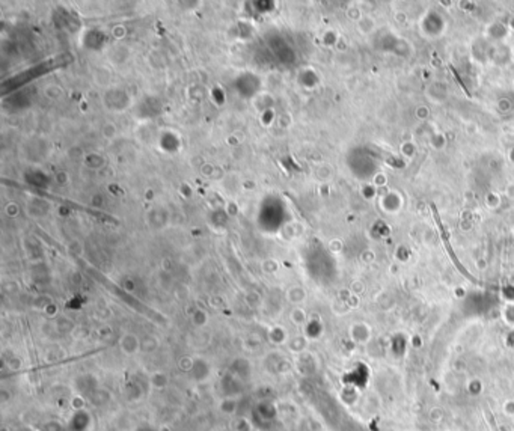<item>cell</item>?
<instances>
[{
    "label": "cell",
    "instance_id": "6da1fadb",
    "mask_svg": "<svg viewBox=\"0 0 514 431\" xmlns=\"http://www.w3.org/2000/svg\"><path fill=\"white\" fill-rule=\"evenodd\" d=\"M119 346H121V349H123V352H124V353H127V354H133V353H136V352L139 350V347H140V342H139V339H137L134 335L127 333V335H124V336H123V339L119 341Z\"/></svg>",
    "mask_w": 514,
    "mask_h": 431
},
{
    "label": "cell",
    "instance_id": "277c9868",
    "mask_svg": "<svg viewBox=\"0 0 514 431\" xmlns=\"http://www.w3.org/2000/svg\"><path fill=\"white\" fill-rule=\"evenodd\" d=\"M116 134H118V128H116V125H115L113 122L104 124V127H103V136H104L106 139L112 140V139L116 137Z\"/></svg>",
    "mask_w": 514,
    "mask_h": 431
},
{
    "label": "cell",
    "instance_id": "8992f818",
    "mask_svg": "<svg viewBox=\"0 0 514 431\" xmlns=\"http://www.w3.org/2000/svg\"><path fill=\"white\" fill-rule=\"evenodd\" d=\"M502 412H504V415L508 416V418H513V416H514V399H507V401H504Z\"/></svg>",
    "mask_w": 514,
    "mask_h": 431
},
{
    "label": "cell",
    "instance_id": "52a82bcc",
    "mask_svg": "<svg viewBox=\"0 0 514 431\" xmlns=\"http://www.w3.org/2000/svg\"><path fill=\"white\" fill-rule=\"evenodd\" d=\"M5 213H6V216H9V217H17V216L20 214V207H18L15 202H9V204L5 207Z\"/></svg>",
    "mask_w": 514,
    "mask_h": 431
},
{
    "label": "cell",
    "instance_id": "ba28073f",
    "mask_svg": "<svg viewBox=\"0 0 514 431\" xmlns=\"http://www.w3.org/2000/svg\"><path fill=\"white\" fill-rule=\"evenodd\" d=\"M469 391L472 392V393H479L481 391H482V385H481V382L479 380H472L471 383H469Z\"/></svg>",
    "mask_w": 514,
    "mask_h": 431
},
{
    "label": "cell",
    "instance_id": "5bb4252c",
    "mask_svg": "<svg viewBox=\"0 0 514 431\" xmlns=\"http://www.w3.org/2000/svg\"><path fill=\"white\" fill-rule=\"evenodd\" d=\"M511 419H513V422H514V416H513V418H511Z\"/></svg>",
    "mask_w": 514,
    "mask_h": 431
},
{
    "label": "cell",
    "instance_id": "30bf717a",
    "mask_svg": "<svg viewBox=\"0 0 514 431\" xmlns=\"http://www.w3.org/2000/svg\"><path fill=\"white\" fill-rule=\"evenodd\" d=\"M56 180L59 184H65V183H68V175L65 174V172H59V174L56 175Z\"/></svg>",
    "mask_w": 514,
    "mask_h": 431
},
{
    "label": "cell",
    "instance_id": "7c38bea8",
    "mask_svg": "<svg viewBox=\"0 0 514 431\" xmlns=\"http://www.w3.org/2000/svg\"><path fill=\"white\" fill-rule=\"evenodd\" d=\"M228 143H231V145H238L240 140L235 136H231V137H228Z\"/></svg>",
    "mask_w": 514,
    "mask_h": 431
},
{
    "label": "cell",
    "instance_id": "5b68a950",
    "mask_svg": "<svg viewBox=\"0 0 514 431\" xmlns=\"http://www.w3.org/2000/svg\"><path fill=\"white\" fill-rule=\"evenodd\" d=\"M305 312L303 311H301L300 308H296L293 312H291V320H293V323H296V324H303L305 323Z\"/></svg>",
    "mask_w": 514,
    "mask_h": 431
},
{
    "label": "cell",
    "instance_id": "9c48e42d",
    "mask_svg": "<svg viewBox=\"0 0 514 431\" xmlns=\"http://www.w3.org/2000/svg\"><path fill=\"white\" fill-rule=\"evenodd\" d=\"M127 35V31H126V27L124 26H116L115 29H113V37L115 38H124Z\"/></svg>",
    "mask_w": 514,
    "mask_h": 431
},
{
    "label": "cell",
    "instance_id": "4fadbf2b",
    "mask_svg": "<svg viewBox=\"0 0 514 431\" xmlns=\"http://www.w3.org/2000/svg\"><path fill=\"white\" fill-rule=\"evenodd\" d=\"M101 200H103V199H101L100 196H98V197H97V196H94V202H92V204H94V205H97V204L100 205V204H101Z\"/></svg>",
    "mask_w": 514,
    "mask_h": 431
},
{
    "label": "cell",
    "instance_id": "7a4b0ae2",
    "mask_svg": "<svg viewBox=\"0 0 514 431\" xmlns=\"http://www.w3.org/2000/svg\"><path fill=\"white\" fill-rule=\"evenodd\" d=\"M62 94H64V89L57 84H48L44 89V95L48 100H59L60 97H62Z\"/></svg>",
    "mask_w": 514,
    "mask_h": 431
},
{
    "label": "cell",
    "instance_id": "3957f363",
    "mask_svg": "<svg viewBox=\"0 0 514 431\" xmlns=\"http://www.w3.org/2000/svg\"><path fill=\"white\" fill-rule=\"evenodd\" d=\"M305 296H306L305 291L301 290V288H299V286H294V288L288 290V293H287V299H288L290 302H293V303L303 302V300H305Z\"/></svg>",
    "mask_w": 514,
    "mask_h": 431
},
{
    "label": "cell",
    "instance_id": "8fae6325",
    "mask_svg": "<svg viewBox=\"0 0 514 431\" xmlns=\"http://www.w3.org/2000/svg\"><path fill=\"white\" fill-rule=\"evenodd\" d=\"M243 187H245L246 190H252V189L255 187V183H254V181H251V183H249V181H245V183H243Z\"/></svg>",
    "mask_w": 514,
    "mask_h": 431
}]
</instances>
